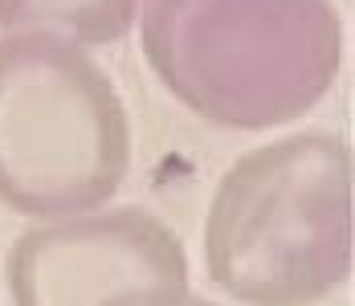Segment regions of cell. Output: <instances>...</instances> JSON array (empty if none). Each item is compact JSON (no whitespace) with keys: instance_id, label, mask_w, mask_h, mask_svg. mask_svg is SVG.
Returning <instances> with one entry per match:
<instances>
[{"instance_id":"1","label":"cell","mask_w":355,"mask_h":306,"mask_svg":"<svg viewBox=\"0 0 355 306\" xmlns=\"http://www.w3.org/2000/svg\"><path fill=\"white\" fill-rule=\"evenodd\" d=\"M352 241V143L298 131L220 176L205 216V266L237 303L315 306L347 282Z\"/></svg>"},{"instance_id":"4","label":"cell","mask_w":355,"mask_h":306,"mask_svg":"<svg viewBox=\"0 0 355 306\" xmlns=\"http://www.w3.org/2000/svg\"><path fill=\"white\" fill-rule=\"evenodd\" d=\"M4 282L12 306H188V253L147 208H119L21 233Z\"/></svg>"},{"instance_id":"2","label":"cell","mask_w":355,"mask_h":306,"mask_svg":"<svg viewBox=\"0 0 355 306\" xmlns=\"http://www.w3.org/2000/svg\"><path fill=\"white\" fill-rule=\"evenodd\" d=\"M143 58L196 119L261 131L331 90L343 25L331 0H147Z\"/></svg>"},{"instance_id":"6","label":"cell","mask_w":355,"mask_h":306,"mask_svg":"<svg viewBox=\"0 0 355 306\" xmlns=\"http://www.w3.org/2000/svg\"><path fill=\"white\" fill-rule=\"evenodd\" d=\"M188 306H216V303H209V298H188Z\"/></svg>"},{"instance_id":"5","label":"cell","mask_w":355,"mask_h":306,"mask_svg":"<svg viewBox=\"0 0 355 306\" xmlns=\"http://www.w3.org/2000/svg\"><path fill=\"white\" fill-rule=\"evenodd\" d=\"M139 0H0V29L73 45H110L131 29Z\"/></svg>"},{"instance_id":"3","label":"cell","mask_w":355,"mask_h":306,"mask_svg":"<svg viewBox=\"0 0 355 306\" xmlns=\"http://www.w3.org/2000/svg\"><path fill=\"white\" fill-rule=\"evenodd\" d=\"M131 168L123 99L82 45L0 37V204L25 216L103 208Z\"/></svg>"}]
</instances>
